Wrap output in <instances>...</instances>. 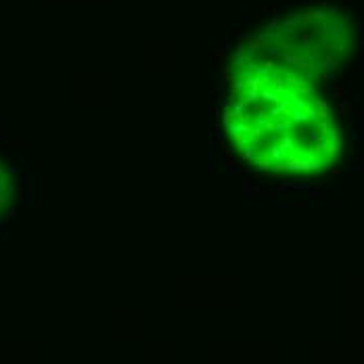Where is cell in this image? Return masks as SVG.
<instances>
[{
	"instance_id": "6da1fadb",
	"label": "cell",
	"mask_w": 364,
	"mask_h": 364,
	"mask_svg": "<svg viewBox=\"0 0 364 364\" xmlns=\"http://www.w3.org/2000/svg\"><path fill=\"white\" fill-rule=\"evenodd\" d=\"M318 77L274 34L241 40L226 70L222 124L245 164L274 176L331 168L341 134L316 92Z\"/></svg>"
}]
</instances>
